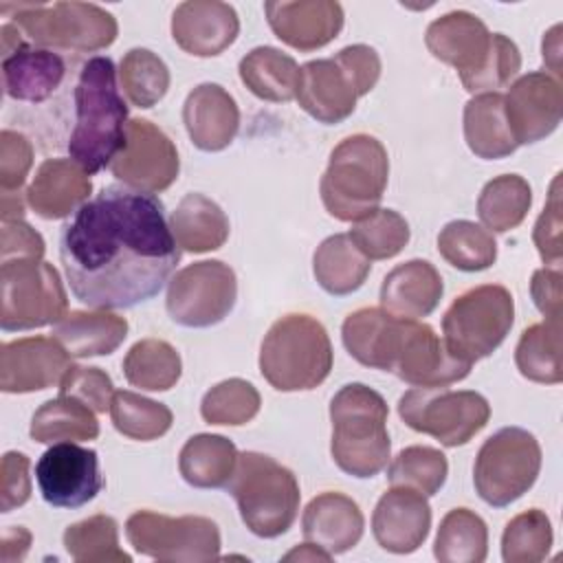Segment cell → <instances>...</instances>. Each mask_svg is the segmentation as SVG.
I'll return each instance as SVG.
<instances>
[{
  "instance_id": "obj_9",
  "label": "cell",
  "mask_w": 563,
  "mask_h": 563,
  "mask_svg": "<svg viewBox=\"0 0 563 563\" xmlns=\"http://www.w3.org/2000/svg\"><path fill=\"white\" fill-rule=\"evenodd\" d=\"M541 471L539 440L521 427H504L477 451L473 484L482 501L504 508L532 488Z\"/></svg>"
},
{
  "instance_id": "obj_12",
  "label": "cell",
  "mask_w": 563,
  "mask_h": 563,
  "mask_svg": "<svg viewBox=\"0 0 563 563\" xmlns=\"http://www.w3.org/2000/svg\"><path fill=\"white\" fill-rule=\"evenodd\" d=\"M130 545L150 559L167 563H207L220 559V530L200 515L167 517L139 510L125 521Z\"/></svg>"
},
{
  "instance_id": "obj_2",
  "label": "cell",
  "mask_w": 563,
  "mask_h": 563,
  "mask_svg": "<svg viewBox=\"0 0 563 563\" xmlns=\"http://www.w3.org/2000/svg\"><path fill=\"white\" fill-rule=\"evenodd\" d=\"M117 68L110 57H90L75 86V128L68 139V156L86 172L110 167L121 152L128 130V106L117 86Z\"/></svg>"
},
{
  "instance_id": "obj_7",
  "label": "cell",
  "mask_w": 563,
  "mask_h": 563,
  "mask_svg": "<svg viewBox=\"0 0 563 563\" xmlns=\"http://www.w3.org/2000/svg\"><path fill=\"white\" fill-rule=\"evenodd\" d=\"M0 11H15L11 22L42 48L92 53L108 48L119 33L114 15L92 2H22Z\"/></svg>"
},
{
  "instance_id": "obj_29",
  "label": "cell",
  "mask_w": 563,
  "mask_h": 563,
  "mask_svg": "<svg viewBox=\"0 0 563 563\" xmlns=\"http://www.w3.org/2000/svg\"><path fill=\"white\" fill-rule=\"evenodd\" d=\"M66 75L64 59L51 48H37L26 42L2 53L4 92L15 101L40 103L48 99Z\"/></svg>"
},
{
  "instance_id": "obj_54",
  "label": "cell",
  "mask_w": 563,
  "mask_h": 563,
  "mask_svg": "<svg viewBox=\"0 0 563 563\" xmlns=\"http://www.w3.org/2000/svg\"><path fill=\"white\" fill-rule=\"evenodd\" d=\"M334 59L345 68V73L352 77L358 95H367L378 77H380V57L378 53L367 44H352L341 48Z\"/></svg>"
},
{
  "instance_id": "obj_36",
  "label": "cell",
  "mask_w": 563,
  "mask_h": 563,
  "mask_svg": "<svg viewBox=\"0 0 563 563\" xmlns=\"http://www.w3.org/2000/svg\"><path fill=\"white\" fill-rule=\"evenodd\" d=\"M31 438L42 444L57 442H81L95 440L99 435V422L95 411L84 402L57 396L55 400H46L31 418Z\"/></svg>"
},
{
  "instance_id": "obj_14",
  "label": "cell",
  "mask_w": 563,
  "mask_h": 563,
  "mask_svg": "<svg viewBox=\"0 0 563 563\" xmlns=\"http://www.w3.org/2000/svg\"><path fill=\"white\" fill-rule=\"evenodd\" d=\"M110 172L125 187L158 194L174 185L180 172V161L174 141L152 121H128L125 143L112 158Z\"/></svg>"
},
{
  "instance_id": "obj_47",
  "label": "cell",
  "mask_w": 563,
  "mask_h": 563,
  "mask_svg": "<svg viewBox=\"0 0 563 563\" xmlns=\"http://www.w3.org/2000/svg\"><path fill=\"white\" fill-rule=\"evenodd\" d=\"M356 249L372 260H389L396 257L409 242V224L394 209H376L367 218L354 222L347 233Z\"/></svg>"
},
{
  "instance_id": "obj_22",
  "label": "cell",
  "mask_w": 563,
  "mask_h": 563,
  "mask_svg": "<svg viewBox=\"0 0 563 563\" xmlns=\"http://www.w3.org/2000/svg\"><path fill=\"white\" fill-rule=\"evenodd\" d=\"M240 33L235 9L220 0H187L172 15V37L189 55L213 57L227 51Z\"/></svg>"
},
{
  "instance_id": "obj_30",
  "label": "cell",
  "mask_w": 563,
  "mask_h": 563,
  "mask_svg": "<svg viewBox=\"0 0 563 563\" xmlns=\"http://www.w3.org/2000/svg\"><path fill=\"white\" fill-rule=\"evenodd\" d=\"M128 336V321L110 310H70L53 323V339L70 358L112 354Z\"/></svg>"
},
{
  "instance_id": "obj_11",
  "label": "cell",
  "mask_w": 563,
  "mask_h": 563,
  "mask_svg": "<svg viewBox=\"0 0 563 563\" xmlns=\"http://www.w3.org/2000/svg\"><path fill=\"white\" fill-rule=\"evenodd\" d=\"M398 416L409 429L444 446H462L488 424L490 405L471 389L413 387L400 396Z\"/></svg>"
},
{
  "instance_id": "obj_5",
  "label": "cell",
  "mask_w": 563,
  "mask_h": 563,
  "mask_svg": "<svg viewBox=\"0 0 563 563\" xmlns=\"http://www.w3.org/2000/svg\"><path fill=\"white\" fill-rule=\"evenodd\" d=\"M332 343L323 323L303 312L277 319L260 347V372L277 391L319 387L332 369Z\"/></svg>"
},
{
  "instance_id": "obj_18",
  "label": "cell",
  "mask_w": 563,
  "mask_h": 563,
  "mask_svg": "<svg viewBox=\"0 0 563 563\" xmlns=\"http://www.w3.org/2000/svg\"><path fill=\"white\" fill-rule=\"evenodd\" d=\"M264 11L273 33L301 53L323 48L343 29V7L334 0H271Z\"/></svg>"
},
{
  "instance_id": "obj_56",
  "label": "cell",
  "mask_w": 563,
  "mask_h": 563,
  "mask_svg": "<svg viewBox=\"0 0 563 563\" xmlns=\"http://www.w3.org/2000/svg\"><path fill=\"white\" fill-rule=\"evenodd\" d=\"M561 266H543L532 273L530 295L537 310L548 321H561L563 308V286H561Z\"/></svg>"
},
{
  "instance_id": "obj_37",
  "label": "cell",
  "mask_w": 563,
  "mask_h": 563,
  "mask_svg": "<svg viewBox=\"0 0 563 563\" xmlns=\"http://www.w3.org/2000/svg\"><path fill=\"white\" fill-rule=\"evenodd\" d=\"M532 205V189L519 174H501L488 180L477 198V216L484 229L506 233L517 229Z\"/></svg>"
},
{
  "instance_id": "obj_57",
  "label": "cell",
  "mask_w": 563,
  "mask_h": 563,
  "mask_svg": "<svg viewBox=\"0 0 563 563\" xmlns=\"http://www.w3.org/2000/svg\"><path fill=\"white\" fill-rule=\"evenodd\" d=\"M31 548V532L24 526H9L2 532V561H22Z\"/></svg>"
},
{
  "instance_id": "obj_31",
  "label": "cell",
  "mask_w": 563,
  "mask_h": 563,
  "mask_svg": "<svg viewBox=\"0 0 563 563\" xmlns=\"http://www.w3.org/2000/svg\"><path fill=\"white\" fill-rule=\"evenodd\" d=\"M169 229L178 249L187 253H209L229 238V218L218 202L205 194H187L169 216Z\"/></svg>"
},
{
  "instance_id": "obj_16",
  "label": "cell",
  "mask_w": 563,
  "mask_h": 563,
  "mask_svg": "<svg viewBox=\"0 0 563 563\" xmlns=\"http://www.w3.org/2000/svg\"><path fill=\"white\" fill-rule=\"evenodd\" d=\"M563 112V88L545 70L521 75L504 97V114L517 145H530L550 136Z\"/></svg>"
},
{
  "instance_id": "obj_26",
  "label": "cell",
  "mask_w": 563,
  "mask_h": 563,
  "mask_svg": "<svg viewBox=\"0 0 563 563\" xmlns=\"http://www.w3.org/2000/svg\"><path fill=\"white\" fill-rule=\"evenodd\" d=\"M92 183L73 158H46L26 194V205L44 220H62L90 200Z\"/></svg>"
},
{
  "instance_id": "obj_24",
  "label": "cell",
  "mask_w": 563,
  "mask_h": 563,
  "mask_svg": "<svg viewBox=\"0 0 563 563\" xmlns=\"http://www.w3.org/2000/svg\"><path fill=\"white\" fill-rule=\"evenodd\" d=\"M358 97L352 77L334 57L310 59L299 66V108L319 123L334 125L345 121L354 112Z\"/></svg>"
},
{
  "instance_id": "obj_52",
  "label": "cell",
  "mask_w": 563,
  "mask_h": 563,
  "mask_svg": "<svg viewBox=\"0 0 563 563\" xmlns=\"http://www.w3.org/2000/svg\"><path fill=\"white\" fill-rule=\"evenodd\" d=\"M31 165H33L31 141L15 130H2V134H0V187H2V191L22 189Z\"/></svg>"
},
{
  "instance_id": "obj_20",
  "label": "cell",
  "mask_w": 563,
  "mask_h": 563,
  "mask_svg": "<svg viewBox=\"0 0 563 563\" xmlns=\"http://www.w3.org/2000/svg\"><path fill=\"white\" fill-rule=\"evenodd\" d=\"M424 44L435 59L453 66L464 84L486 64L493 48V33L477 15L451 11L427 26Z\"/></svg>"
},
{
  "instance_id": "obj_44",
  "label": "cell",
  "mask_w": 563,
  "mask_h": 563,
  "mask_svg": "<svg viewBox=\"0 0 563 563\" xmlns=\"http://www.w3.org/2000/svg\"><path fill=\"white\" fill-rule=\"evenodd\" d=\"M119 81L132 106L152 108L169 90V68L150 48H132L119 64Z\"/></svg>"
},
{
  "instance_id": "obj_51",
  "label": "cell",
  "mask_w": 563,
  "mask_h": 563,
  "mask_svg": "<svg viewBox=\"0 0 563 563\" xmlns=\"http://www.w3.org/2000/svg\"><path fill=\"white\" fill-rule=\"evenodd\" d=\"M559 185H561V174L554 176L552 187H550V196L548 202L534 224L532 231V240L534 246L541 255V260L545 262V266H561V255H563V244H561V194H559Z\"/></svg>"
},
{
  "instance_id": "obj_58",
  "label": "cell",
  "mask_w": 563,
  "mask_h": 563,
  "mask_svg": "<svg viewBox=\"0 0 563 563\" xmlns=\"http://www.w3.org/2000/svg\"><path fill=\"white\" fill-rule=\"evenodd\" d=\"M543 51V62L552 70V77H561V24H554L541 44Z\"/></svg>"
},
{
  "instance_id": "obj_43",
  "label": "cell",
  "mask_w": 563,
  "mask_h": 563,
  "mask_svg": "<svg viewBox=\"0 0 563 563\" xmlns=\"http://www.w3.org/2000/svg\"><path fill=\"white\" fill-rule=\"evenodd\" d=\"M110 418L121 435L141 442L165 435L174 422L172 409L167 405L128 389L114 391L110 402Z\"/></svg>"
},
{
  "instance_id": "obj_21",
  "label": "cell",
  "mask_w": 563,
  "mask_h": 563,
  "mask_svg": "<svg viewBox=\"0 0 563 563\" xmlns=\"http://www.w3.org/2000/svg\"><path fill=\"white\" fill-rule=\"evenodd\" d=\"M431 506L427 497L407 486H391L380 495L374 515L372 532L376 543L391 554H411L429 537Z\"/></svg>"
},
{
  "instance_id": "obj_15",
  "label": "cell",
  "mask_w": 563,
  "mask_h": 563,
  "mask_svg": "<svg viewBox=\"0 0 563 563\" xmlns=\"http://www.w3.org/2000/svg\"><path fill=\"white\" fill-rule=\"evenodd\" d=\"M35 479L48 506L79 508L103 488L97 451L75 442H57L35 464Z\"/></svg>"
},
{
  "instance_id": "obj_55",
  "label": "cell",
  "mask_w": 563,
  "mask_h": 563,
  "mask_svg": "<svg viewBox=\"0 0 563 563\" xmlns=\"http://www.w3.org/2000/svg\"><path fill=\"white\" fill-rule=\"evenodd\" d=\"M44 238L24 220L2 222V240L0 255L2 262L9 260H42L44 255Z\"/></svg>"
},
{
  "instance_id": "obj_25",
  "label": "cell",
  "mask_w": 563,
  "mask_h": 563,
  "mask_svg": "<svg viewBox=\"0 0 563 563\" xmlns=\"http://www.w3.org/2000/svg\"><path fill=\"white\" fill-rule=\"evenodd\" d=\"M183 123L198 150L220 152L240 130V108L220 84H200L183 103Z\"/></svg>"
},
{
  "instance_id": "obj_53",
  "label": "cell",
  "mask_w": 563,
  "mask_h": 563,
  "mask_svg": "<svg viewBox=\"0 0 563 563\" xmlns=\"http://www.w3.org/2000/svg\"><path fill=\"white\" fill-rule=\"evenodd\" d=\"M29 457L20 451H7L0 466V510L11 512L20 508L31 497V475Z\"/></svg>"
},
{
  "instance_id": "obj_3",
  "label": "cell",
  "mask_w": 563,
  "mask_h": 563,
  "mask_svg": "<svg viewBox=\"0 0 563 563\" xmlns=\"http://www.w3.org/2000/svg\"><path fill=\"white\" fill-rule=\"evenodd\" d=\"M387 416L385 398L363 383H347L332 396L330 453L343 473L367 479L387 468L391 453Z\"/></svg>"
},
{
  "instance_id": "obj_38",
  "label": "cell",
  "mask_w": 563,
  "mask_h": 563,
  "mask_svg": "<svg viewBox=\"0 0 563 563\" xmlns=\"http://www.w3.org/2000/svg\"><path fill=\"white\" fill-rule=\"evenodd\" d=\"M515 363L519 374L532 383H561V321L543 319L528 325L515 347Z\"/></svg>"
},
{
  "instance_id": "obj_1",
  "label": "cell",
  "mask_w": 563,
  "mask_h": 563,
  "mask_svg": "<svg viewBox=\"0 0 563 563\" xmlns=\"http://www.w3.org/2000/svg\"><path fill=\"white\" fill-rule=\"evenodd\" d=\"M59 260L77 301L121 310L163 290L180 249L154 194L108 185L62 227Z\"/></svg>"
},
{
  "instance_id": "obj_23",
  "label": "cell",
  "mask_w": 563,
  "mask_h": 563,
  "mask_svg": "<svg viewBox=\"0 0 563 563\" xmlns=\"http://www.w3.org/2000/svg\"><path fill=\"white\" fill-rule=\"evenodd\" d=\"M411 319H400L383 308H358L341 325V339L354 361L365 367L391 372Z\"/></svg>"
},
{
  "instance_id": "obj_32",
  "label": "cell",
  "mask_w": 563,
  "mask_h": 563,
  "mask_svg": "<svg viewBox=\"0 0 563 563\" xmlns=\"http://www.w3.org/2000/svg\"><path fill=\"white\" fill-rule=\"evenodd\" d=\"M464 139L468 150L484 161L506 158L519 147L506 123L501 95L484 92L466 101Z\"/></svg>"
},
{
  "instance_id": "obj_4",
  "label": "cell",
  "mask_w": 563,
  "mask_h": 563,
  "mask_svg": "<svg viewBox=\"0 0 563 563\" xmlns=\"http://www.w3.org/2000/svg\"><path fill=\"white\" fill-rule=\"evenodd\" d=\"M389 178L385 145L372 134H352L332 152L319 183L325 211L341 222H358L374 213Z\"/></svg>"
},
{
  "instance_id": "obj_39",
  "label": "cell",
  "mask_w": 563,
  "mask_h": 563,
  "mask_svg": "<svg viewBox=\"0 0 563 563\" xmlns=\"http://www.w3.org/2000/svg\"><path fill=\"white\" fill-rule=\"evenodd\" d=\"M183 372L180 354L174 345L163 339H141L136 341L125 358L123 374L132 387L145 391H167L172 389Z\"/></svg>"
},
{
  "instance_id": "obj_40",
  "label": "cell",
  "mask_w": 563,
  "mask_h": 563,
  "mask_svg": "<svg viewBox=\"0 0 563 563\" xmlns=\"http://www.w3.org/2000/svg\"><path fill=\"white\" fill-rule=\"evenodd\" d=\"M488 554V528L468 508L449 510L438 528L433 556L440 563H482Z\"/></svg>"
},
{
  "instance_id": "obj_35",
  "label": "cell",
  "mask_w": 563,
  "mask_h": 563,
  "mask_svg": "<svg viewBox=\"0 0 563 563\" xmlns=\"http://www.w3.org/2000/svg\"><path fill=\"white\" fill-rule=\"evenodd\" d=\"M242 84L260 99L286 103L297 97L299 64L275 46H257L240 59Z\"/></svg>"
},
{
  "instance_id": "obj_50",
  "label": "cell",
  "mask_w": 563,
  "mask_h": 563,
  "mask_svg": "<svg viewBox=\"0 0 563 563\" xmlns=\"http://www.w3.org/2000/svg\"><path fill=\"white\" fill-rule=\"evenodd\" d=\"M59 396L75 398L95 413H106L110 411L114 385L112 378L99 367L70 365L59 383Z\"/></svg>"
},
{
  "instance_id": "obj_13",
  "label": "cell",
  "mask_w": 563,
  "mask_h": 563,
  "mask_svg": "<svg viewBox=\"0 0 563 563\" xmlns=\"http://www.w3.org/2000/svg\"><path fill=\"white\" fill-rule=\"evenodd\" d=\"M235 299L238 279L233 268L220 260H202L172 275L165 308L178 325L209 328L233 310Z\"/></svg>"
},
{
  "instance_id": "obj_42",
  "label": "cell",
  "mask_w": 563,
  "mask_h": 563,
  "mask_svg": "<svg viewBox=\"0 0 563 563\" xmlns=\"http://www.w3.org/2000/svg\"><path fill=\"white\" fill-rule=\"evenodd\" d=\"M64 548L77 563H130L119 548V526L110 515H92L64 530Z\"/></svg>"
},
{
  "instance_id": "obj_17",
  "label": "cell",
  "mask_w": 563,
  "mask_h": 563,
  "mask_svg": "<svg viewBox=\"0 0 563 563\" xmlns=\"http://www.w3.org/2000/svg\"><path fill=\"white\" fill-rule=\"evenodd\" d=\"M70 354L53 336H24L0 347V389L31 394L59 385L70 367Z\"/></svg>"
},
{
  "instance_id": "obj_41",
  "label": "cell",
  "mask_w": 563,
  "mask_h": 563,
  "mask_svg": "<svg viewBox=\"0 0 563 563\" xmlns=\"http://www.w3.org/2000/svg\"><path fill=\"white\" fill-rule=\"evenodd\" d=\"M440 255L457 271H486L497 260V242L493 233L471 220H451L438 235Z\"/></svg>"
},
{
  "instance_id": "obj_45",
  "label": "cell",
  "mask_w": 563,
  "mask_h": 563,
  "mask_svg": "<svg viewBox=\"0 0 563 563\" xmlns=\"http://www.w3.org/2000/svg\"><path fill=\"white\" fill-rule=\"evenodd\" d=\"M449 475L446 455L440 449L413 444L402 449L387 468V479L391 486H407L424 497L435 495Z\"/></svg>"
},
{
  "instance_id": "obj_8",
  "label": "cell",
  "mask_w": 563,
  "mask_h": 563,
  "mask_svg": "<svg viewBox=\"0 0 563 563\" xmlns=\"http://www.w3.org/2000/svg\"><path fill=\"white\" fill-rule=\"evenodd\" d=\"M515 321V299L506 286L482 284L462 292L442 317L444 345L468 365L490 356Z\"/></svg>"
},
{
  "instance_id": "obj_59",
  "label": "cell",
  "mask_w": 563,
  "mask_h": 563,
  "mask_svg": "<svg viewBox=\"0 0 563 563\" xmlns=\"http://www.w3.org/2000/svg\"><path fill=\"white\" fill-rule=\"evenodd\" d=\"M24 205H26V194H22V189H18V191H2V200H0L2 222L22 220L24 218Z\"/></svg>"
},
{
  "instance_id": "obj_27",
  "label": "cell",
  "mask_w": 563,
  "mask_h": 563,
  "mask_svg": "<svg viewBox=\"0 0 563 563\" xmlns=\"http://www.w3.org/2000/svg\"><path fill=\"white\" fill-rule=\"evenodd\" d=\"M363 528L365 519L358 504L334 490L312 497L301 517L303 539L332 556L352 550L361 541Z\"/></svg>"
},
{
  "instance_id": "obj_33",
  "label": "cell",
  "mask_w": 563,
  "mask_h": 563,
  "mask_svg": "<svg viewBox=\"0 0 563 563\" xmlns=\"http://www.w3.org/2000/svg\"><path fill=\"white\" fill-rule=\"evenodd\" d=\"M369 271V260L356 249L347 233L325 238L312 255V273L317 284L334 297H345L358 290Z\"/></svg>"
},
{
  "instance_id": "obj_48",
  "label": "cell",
  "mask_w": 563,
  "mask_h": 563,
  "mask_svg": "<svg viewBox=\"0 0 563 563\" xmlns=\"http://www.w3.org/2000/svg\"><path fill=\"white\" fill-rule=\"evenodd\" d=\"M260 391L244 378H227L213 385L200 402V416L209 424L240 427L251 422L260 411Z\"/></svg>"
},
{
  "instance_id": "obj_60",
  "label": "cell",
  "mask_w": 563,
  "mask_h": 563,
  "mask_svg": "<svg viewBox=\"0 0 563 563\" xmlns=\"http://www.w3.org/2000/svg\"><path fill=\"white\" fill-rule=\"evenodd\" d=\"M330 559H332V554H328L325 550H321L319 545L308 543V541H306L303 545L290 550V552L284 556V561H330Z\"/></svg>"
},
{
  "instance_id": "obj_19",
  "label": "cell",
  "mask_w": 563,
  "mask_h": 563,
  "mask_svg": "<svg viewBox=\"0 0 563 563\" xmlns=\"http://www.w3.org/2000/svg\"><path fill=\"white\" fill-rule=\"evenodd\" d=\"M471 367L449 354L444 341L429 323L411 319L391 372L413 387H446L464 380Z\"/></svg>"
},
{
  "instance_id": "obj_10",
  "label": "cell",
  "mask_w": 563,
  "mask_h": 563,
  "mask_svg": "<svg viewBox=\"0 0 563 563\" xmlns=\"http://www.w3.org/2000/svg\"><path fill=\"white\" fill-rule=\"evenodd\" d=\"M0 325L22 332L57 323L68 297L57 268L44 260H9L0 268Z\"/></svg>"
},
{
  "instance_id": "obj_46",
  "label": "cell",
  "mask_w": 563,
  "mask_h": 563,
  "mask_svg": "<svg viewBox=\"0 0 563 563\" xmlns=\"http://www.w3.org/2000/svg\"><path fill=\"white\" fill-rule=\"evenodd\" d=\"M554 534L548 515L530 508L512 517L501 534V559L506 563H539L550 554Z\"/></svg>"
},
{
  "instance_id": "obj_34",
  "label": "cell",
  "mask_w": 563,
  "mask_h": 563,
  "mask_svg": "<svg viewBox=\"0 0 563 563\" xmlns=\"http://www.w3.org/2000/svg\"><path fill=\"white\" fill-rule=\"evenodd\" d=\"M235 444L218 433L191 435L178 455V471L194 488H224L238 464Z\"/></svg>"
},
{
  "instance_id": "obj_49",
  "label": "cell",
  "mask_w": 563,
  "mask_h": 563,
  "mask_svg": "<svg viewBox=\"0 0 563 563\" xmlns=\"http://www.w3.org/2000/svg\"><path fill=\"white\" fill-rule=\"evenodd\" d=\"M519 68H521V53L517 44L504 33H493V48L488 53L486 64L475 77H471L462 86L473 95L497 92L499 88L510 84V79L519 73Z\"/></svg>"
},
{
  "instance_id": "obj_6",
  "label": "cell",
  "mask_w": 563,
  "mask_h": 563,
  "mask_svg": "<svg viewBox=\"0 0 563 563\" xmlns=\"http://www.w3.org/2000/svg\"><path fill=\"white\" fill-rule=\"evenodd\" d=\"M240 510L244 526L262 539H275L295 523L299 512V482L295 473L271 455L244 451L224 486Z\"/></svg>"
},
{
  "instance_id": "obj_28",
  "label": "cell",
  "mask_w": 563,
  "mask_h": 563,
  "mask_svg": "<svg viewBox=\"0 0 563 563\" xmlns=\"http://www.w3.org/2000/svg\"><path fill=\"white\" fill-rule=\"evenodd\" d=\"M444 292L438 268L427 260H409L391 268L380 284V308L400 319L429 317Z\"/></svg>"
}]
</instances>
